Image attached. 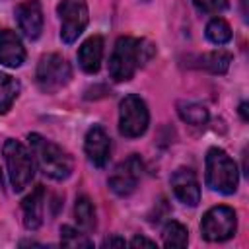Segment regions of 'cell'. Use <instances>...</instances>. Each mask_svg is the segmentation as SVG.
Instances as JSON below:
<instances>
[{"instance_id": "obj_15", "label": "cell", "mask_w": 249, "mask_h": 249, "mask_svg": "<svg viewBox=\"0 0 249 249\" xmlns=\"http://www.w3.org/2000/svg\"><path fill=\"white\" fill-rule=\"evenodd\" d=\"M101 58H103V39L99 35H91L78 49V64L84 72L95 74L101 66Z\"/></svg>"}, {"instance_id": "obj_22", "label": "cell", "mask_w": 249, "mask_h": 249, "mask_svg": "<svg viewBox=\"0 0 249 249\" xmlns=\"http://www.w3.org/2000/svg\"><path fill=\"white\" fill-rule=\"evenodd\" d=\"M60 243L64 247H91L93 243L88 239L86 233L78 231L72 226H62L60 228Z\"/></svg>"}, {"instance_id": "obj_12", "label": "cell", "mask_w": 249, "mask_h": 249, "mask_svg": "<svg viewBox=\"0 0 249 249\" xmlns=\"http://www.w3.org/2000/svg\"><path fill=\"white\" fill-rule=\"evenodd\" d=\"M84 150H86L88 160L95 167H103L109 161V156H111V138H109V134L105 132V128L101 124H93L86 132Z\"/></svg>"}, {"instance_id": "obj_9", "label": "cell", "mask_w": 249, "mask_h": 249, "mask_svg": "<svg viewBox=\"0 0 249 249\" xmlns=\"http://www.w3.org/2000/svg\"><path fill=\"white\" fill-rule=\"evenodd\" d=\"M140 177H142V160L136 154H132L113 169L107 183H109V189L115 195L128 196L136 189Z\"/></svg>"}, {"instance_id": "obj_5", "label": "cell", "mask_w": 249, "mask_h": 249, "mask_svg": "<svg viewBox=\"0 0 249 249\" xmlns=\"http://www.w3.org/2000/svg\"><path fill=\"white\" fill-rule=\"evenodd\" d=\"M70 78H72V68L64 56L56 53H49L39 58L35 80L43 93H56L70 82Z\"/></svg>"}, {"instance_id": "obj_1", "label": "cell", "mask_w": 249, "mask_h": 249, "mask_svg": "<svg viewBox=\"0 0 249 249\" xmlns=\"http://www.w3.org/2000/svg\"><path fill=\"white\" fill-rule=\"evenodd\" d=\"M156 49L146 39L134 37H119L111 58H109V74L115 82H126L134 76V72L146 64L154 56Z\"/></svg>"}, {"instance_id": "obj_23", "label": "cell", "mask_w": 249, "mask_h": 249, "mask_svg": "<svg viewBox=\"0 0 249 249\" xmlns=\"http://www.w3.org/2000/svg\"><path fill=\"white\" fill-rule=\"evenodd\" d=\"M193 2L200 12L206 14H220L228 8V0H193Z\"/></svg>"}, {"instance_id": "obj_6", "label": "cell", "mask_w": 249, "mask_h": 249, "mask_svg": "<svg viewBox=\"0 0 249 249\" xmlns=\"http://www.w3.org/2000/svg\"><path fill=\"white\" fill-rule=\"evenodd\" d=\"M237 230V216H235V210L230 208V206H212L204 216H202V222H200V231H202V237L206 241H212V243H218V241H226L230 237H233Z\"/></svg>"}, {"instance_id": "obj_24", "label": "cell", "mask_w": 249, "mask_h": 249, "mask_svg": "<svg viewBox=\"0 0 249 249\" xmlns=\"http://www.w3.org/2000/svg\"><path fill=\"white\" fill-rule=\"evenodd\" d=\"M130 245L132 247H156V241H152V239H148V237H142V235H136V237H132L130 239Z\"/></svg>"}, {"instance_id": "obj_25", "label": "cell", "mask_w": 249, "mask_h": 249, "mask_svg": "<svg viewBox=\"0 0 249 249\" xmlns=\"http://www.w3.org/2000/svg\"><path fill=\"white\" fill-rule=\"evenodd\" d=\"M103 247H113V245H119V247H123V245H126V241L123 239V237H117V235H113V237H107L103 243H101Z\"/></svg>"}, {"instance_id": "obj_2", "label": "cell", "mask_w": 249, "mask_h": 249, "mask_svg": "<svg viewBox=\"0 0 249 249\" xmlns=\"http://www.w3.org/2000/svg\"><path fill=\"white\" fill-rule=\"evenodd\" d=\"M29 146H31V154L37 160L39 169L54 179V181H64L70 177L72 169H74V160L72 156L62 150L58 144L43 138L41 134H29Z\"/></svg>"}, {"instance_id": "obj_13", "label": "cell", "mask_w": 249, "mask_h": 249, "mask_svg": "<svg viewBox=\"0 0 249 249\" xmlns=\"http://www.w3.org/2000/svg\"><path fill=\"white\" fill-rule=\"evenodd\" d=\"M25 60V47L21 39L10 31V29H0V64L8 68H18Z\"/></svg>"}, {"instance_id": "obj_4", "label": "cell", "mask_w": 249, "mask_h": 249, "mask_svg": "<svg viewBox=\"0 0 249 249\" xmlns=\"http://www.w3.org/2000/svg\"><path fill=\"white\" fill-rule=\"evenodd\" d=\"M4 160L8 167V177L14 187V191H23L33 175H35V160L33 154L18 140H6L4 142Z\"/></svg>"}, {"instance_id": "obj_17", "label": "cell", "mask_w": 249, "mask_h": 249, "mask_svg": "<svg viewBox=\"0 0 249 249\" xmlns=\"http://www.w3.org/2000/svg\"><path fill=\"white\" fill-rule=\"evenodd\" d=\"M74 218L78 222V226L86 231H91L95 230V208H93V202L84 195V196H78L76 198V204H74Z\"/></svg>"}, {"instance_id": "obj_20", "label": "cell", "mask_w": 249, "mask_h": 249, "mask_svg": "<svg viewBox=\"0 0 249 249\" xmlns=\"http://www.w3.org/2000/svg\"><path fill=\"white\" fill-rule=\"evenodd\" d=\"M206 37L214 45H226L231 39V27L222 18H212L206 23Z\"/></svg>"}, {"instance_id": "obj_21", "label": "cell", "mask_w": 249, "mask_h": 249, "mask_svg": "<svg viewBox=\"0 0 249 249\" xmlns=\"http://www.w3.org/2000/svg\"><path fill=\"white\" fill-rule=\"evenodd\" d=\"M231 62V54L226 51H214L200 56V66L212 74H224Z\"/></svg>"}, {"instance_id": "obj_19", "label": "cell", "mask_w": 249, "mask_h": 249, "mask_svg": "<svg viewBox=\"0 0 249 249\" xmlns=\"http://www.w3.org/2000/svg\"><path fill=\"white\" fill-rule=\"evenodd\" d=\"M161 239H163V245L165 247H185L187 241H189V231L183 224L171 220L163 226L161 230Z\"/></svg>"}, {"instance_id": "obj_16", "label": "cell", "mask_w": 249, "mask_h": 249, "mask_svg": "<svg viewBox=\"0 0 249 249\" xmlns=\"http://www.w3.org/2000/svg\"><path fill=\"white\" fill-rule=\"evenodd\" d=\"M177 113L187 124H193V126H204L208 123V109L195 101H179Z\"/></svg>"}, {"instance_id": "obj_8", "label": "cell", "mask_w": 249, "mask_h": 249, "mask_svg": "<svg viewBox=\"0 0 249 249\" xmlns=\"http://www.w3.org/2000/svg\"><path fill=\"white\" fill-rule=\"evenodd\" d=\"M150 113L138 95H126L119 105V132L126 138H138L146 132Z\"/></svg>"}, {"instance_id": "obj_26", "label": "cell", "mask_w": 249, "mask_h": 249, "mask_svg": "<svg viewBox=\"0 0 249 249\" xmlns=\"http://www.w3.org/2000/svg\"><path fill=\"white\" fill-rule=\"evenodd\" d=\"M239 113H241V119L247 121V103H241L239 105Z\"/></svg>"}, {"instance_id": "obj_18", "label": "cell", "mask_w": 249, "mask_h": 249, "mask_svg": "<svg viewBox=\"0 0 249 249\" xmlns=\"http://www.w3.org/2000/svg\"><path fill=\"white\" fill-rule=\"evenodd\" d=\"M18 93H19V82L10 74L0 72V115L12 107Z\"/></svg>"}, {"instance_id": "obj_10", "label": "cell", "mask_w": 249, "mask_h": 249, "mask_svg": "<svg viewBox=\"0 0 249 249\" xmlns=\"http://www.w3.org/2000/svg\"><path fill=\"white\" fill-rule=\"evenodd\" d=\"M19 31L27 39H37L43 31V8L39 0H23L14 10Z\"/></svg>"}, {"instance_id": "obj_3", "label": "cell", "mask_w": 249, "mask_h": 249, "mask_svg": "<svg viewBox=\"0 0 249 249\" xmlns=\"http://www.w3.org/2000/svg\"><path fill=\"white\" fill-rule=\"evenodd\" d=\"M239 183V171L235 161L222 150L210 148L206 154V185L222 195L235 193Z\"/></svg>"}, {"instance_id": "obj_7", "label": "cell", "mask_w": 249, "mask_h": 249, "mask_svg": "<svg viewBox=\"0 0 249 249\" xmlns=\"http://www.w3.org/2000/svg\"><path fill=\"white\" fill-rule=\"evenodd\" d=\"M56 14L60 19V39L66 45L74 43L84 33L89 21L86 0H60V4L56 6Z\"/></svg>"}, {"instance_id": "obj_14", "label": "cell", "mask_w": 249, "mask_h": 249, "mask_svg": "<svg viewBox=\"0 0 249 249\" xmlns=\"http://www.w3.org/2000/svg\"><path fill=\"white\" fill-rule=\"evenodd\" d=\"M43 208H45V189H43V185H37L21 200L23 226L27 230H37L43 224Z\"/></svg>"}, {"instance_id": "obj_27", "label": "cell", "mask_w": 249, "mask_h": 249, "mask_svg": "<svg viewBox=\"0 0 249 249\" xmlns=\"http://www.w3.org/2000/svg\"><path fill=\"white\" fill-rule=\"evenodd\" d=\"M144 2H148V0H144Z\"/></svg>"}, {"instance_id": "obj_11", "label": "cell", "mask_w": 249, "mask_h": 249, "mask_svg": "<svg viewBox=\"0 0 249 249\" xmlns=\"http://www.w3.org/2000/svg\"><path fill=\"white\" fill-rule=\"evenodd\" d=\"M171 189L175 196L187 206H196L200 202V185H198L195 171L189 167H179L173 171Z\"/></svg>"}]
</instances>
